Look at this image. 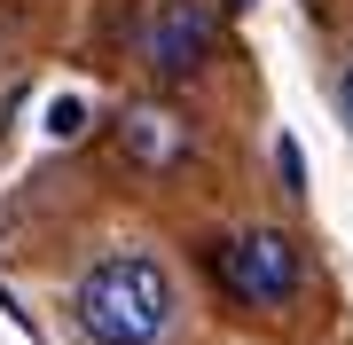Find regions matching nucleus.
Listing matches in <instances>:
<instances>
[{"instance_id": "1", "label": "nucleus", "mask_w": 353, "mask_h": 345, "mask_svg": "<svg viewBox=\"0 0 353 345\" xmlns=\"http://www.w3.org/2000/svg\"><path fill=\"white\" fill-rule=\"evenodd\" d=\"M173 275L150 251H102L71 282V322L87 345H157L173 330Z\"/></svg>"}, {"instance_id": "2", "label": "nucleus", "mask_w": 353, "mask_h": 345, "mask_svg": "<svg viewBox=\"0 0 353 345\" xmlns=\"http://www.w3.org/2000/svg\"><path fill=\"white\" fill-rule=\"evenodd\" d=\"M204 275H212V291L236 298V306L283 314L290 298H299V282H306V259H299V236H283V228H236V236H220L212 251H204Z\"/></svg>"}, {"instance_id": "3", "label": "nucleus", "mask_w": 353, "mask_h": 345, "mask_svg": "<svg viewBox=\"0 0 353 345\" xmlns=\"http://www.w3.org/2000/svg\"><path fill=\"white\" fill-rule=\"evenodd\" d=\"M189 149H196V134H189V118H181L173 103H126L118 110V157H126L134 173H181L189 165Z\"/></svg>"}, {"instance_id": "4", "label": "nucleus", "mask_w": 353, "mask_h": 345, "mask_svg": "<svg viewBox=\"0 0 353 345\" xmlns=\"http://www.w3.org/2000/svg\"><path fill=\"white\" fill-rule=\"evenodd\" d=\"M141 55H150L157 79L204 71V55H212V8H204V0H157L150 32H141Z\"/></svg>"}, {"instance_id": "5", "label": "nucleus", "mask_w": 353, "mask_h": 345, "mask_svg": "<svg viewBox=\"0 0 353 345\" xmlns=\"http://www.w3.org/2000/svg\"><path fill=\"white\" fill-rule=\"evenodd\" d=\"M48 134H55V141H79V134H87V103H71V94H63V103L48 110Z\"/></svg>"}, {"instance_id": "6", "label": "nucleus", "mask_w": 353, "mask_h": 345, "mask_svg": "<svg viewBox=\"0 0 353 345\" xmlns=\"http://www.w3.org/2000/svg\"><path fill=\"white\" fill-rule=\"evenodd\" d=\"M338 118H345V126H353V63L338 71Z\"/></svg>"}, {"instance_id": "7", "label": "nucleus", "mask_w": 353, "mask_h": 345, "mask_svg": "<svg viewBox=\"0 0 353 345\" xmlns=\"http://www.w3.org/2000/svg\"><path fill=\"white\" fill-rule=\"evenodd\" d=\"M220 8H252V0H220Z\"/></svg>"}]
</instances>
